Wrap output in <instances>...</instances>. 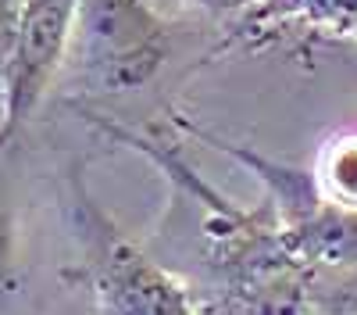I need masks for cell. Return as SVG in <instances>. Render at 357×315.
I'll return each instance as SVG.
<instances>
[{
    "label": "cell",
    "mask_w": 357,
    "mask_h": 315,
    "mask_svg": "<svg viewBox=\"0 0 357 315\" xmlns=\"http://www.w3.org/2000/svg\"><path fill=\"white\" fill-rule=\"evenodd\" d=\"M65 183V219L79 251V276L89 286L97 315H204L190 286L100 208L82 165L68 168Z\"/></svg>",
    "instance_id": "obj_1"
},
{
    "label": "cell",
    "mask_w": 357,
    "mask_h": 315,
    "mask_svg": "<svg viewBox=\"0 0 357 315\" xmlns=\"http://www.w3.org/2000/svg\"><path fill=\"white\" fill-rule=\"evenodd\" d=\"M172 50V22L151 0H79L68 61L82 94H136L161 75Z\"/></svg>",
    "instance_id": "obj_2"
},
{
    "label": "cell",
    "mask_w": 357,
    "mask_h": 315,
    "mask_svg": "<svg viewBox=\"0 0 357 315\" xmlns=\"http://www.w3.org/2000/svg\"><path fill=\"white\" fill-rule=\"evenodd\" d=\"M75 11L79 0H25L22 4L18 36L4 79V104H0V158L36 115V108L50 94L54 75L68 61Z\"/></svg>",
    "instance_id": "obj_3"
},
{
    "label": "cell",
    "mask_w": 357,
    "mask_h": 315,
    "mask_svg": "<svg viewBox=\"0 0 357 315\" xmlns=\"http://www.w3.org/2000/svg\"><path fill=\"white\" fill-rule=\"evenodd\" d=\"M321 43L357 47V0H268L225 22L222 50H289L304 57Z\"/></svg>",
    "instance_id": "obj_4"
},
{
    "label": "cell",
    "mask_w": 357,
    "mask_h": 315,
    "mask_svg": "<svg viewBox=\"0 0 357 315\" xmlns=\"http://www.w3.org/2000/svg\"><path fill=\"white\" fill-rule=\"evenodd\" d=\"M314 180L325 200L357 208V129H340L314 154Z\"/></svg>",
    "instance_id": "obj_5"
},
{
    "label": "cell",
    "mask_w": 357,
    "mask_h": 315,
    "mask_svg": "<svg viewBox=\"0 0 357 315\" xmlns=\"http://www.w3.org/2000/svg\"><path fill=\"white\" fill-rule=\"evenodd\" d=\"M307 315H357V269L321 272Z\"/></svg>",
    "instance_id": "obj_6"
},
{
    "label": "cell",
    "mask_w": 357,
    "mask_h": 315,
    "mask_svg": "<svg viewBox=\"0 0 357 315\" xmlns=\"http://www.w3.org/2000/svg\"><path fill=\"white\" fill-rule=\"evenodd\" d=\"M15 219L11 212L0 205V308H4V301L18 291V254H15Z\"/></svg>",
    "instance_id": "obj_7"
},
{
    "label": "cell",
    "mask_w": 357,
    "mask_h": 315,
    "mask_svg": "<svg viewBox=\"0 0 357 315\" xmlns=\"http://www.w3.org/2000/svg\"><path fill=\"white\" fill-rule=\"evenodd\" d=\"M22 4L25 0H0V104H4V79H8L11 50H15V36H18Z\"/></svg>",
    "instance_id": "obj_8"
},
{
    "label": "cell",
    "mask_w": 357,
    "mask_h": 315,
    "mask_svg": "<svg viewBox=\"0 0 357 315\" xmlns=\"http://www.w3.org/2000/svg\"><path fill=\"white\" fill-rule=\"evenodd\" d=\"M178 4H186L207 18H218V22H232V18H240L261 4H268V0H178Z\"/></svg>",
    "instance_id": "obj_9"
}]
</instances>
